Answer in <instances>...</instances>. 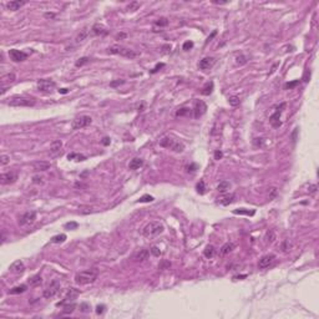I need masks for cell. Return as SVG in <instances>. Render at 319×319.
Segmentation results:
<instances>
[{
    "instance_id": "cell-1",
    "label": "cell",
    "mask_w": 319,
    "mask_h": 319,
    "mask_svg": "<svg viewBox=\"0 0 319 319\" xmlns=\"http://www.w3.org/2000/svg\"><path fill=\"white\" fill-rule=\"evenodd\" d=\"M97 275H99V271L96 268L82 271V272H79L75 275V282L80 286H86L90 283H94L97 279Z\"/></svg>"
},
{
    "instance_id": "cell-2",
    "label": "cell",
    "mask_w": 319,
    "mask_h": 319,
    "mask_svg": "<svg viewBox=\"0 0 319 319\" xmlns=\"http://www.w3.org/2000/svg\"><path fill=\"white\" fill-rule=\"evenodd\" d=\"M107 52L109 54H114V55L124 56V58H127V59H135V58L140 56V54L137 51L128 49L126 46H122V45H112L107 49Z\"/></svg>"
},
{
    "instance_id": "cell-3",
    "label": "cell",
    "mask_w": 319,
    "mask_h": 319,
    "mask_svg": "<svg viewBox=\"0 0 319 319\" xmlns=\"http://www.w3.org/2000/svg\"><path fill=\"white\" fill-rule=\"evenodd\" d=\"M6 105L12 106V107H31L36 103L34 97H25V96H12L8 99Z\"/></svg>"
},
{
    "instance_id": "cell-4",
    "label": "cell",
    "mask_w": 319,
    "mask_h": 319,
    "mask_svg": "<svg viewBox=\"0 0 319 319\" xmlns=\"http://www.w3.org/2000/svg\"><path fill=\"white\" fill-rule=\"evenodd\" d=\"M163 224L162 223H160V222H150L146 227L143 228L142 233L146 238H149V239H152L157 236H160L162 232H163Z\"/></svg>"
},
{
    "instance_id": "cell-5",
    "label": "cell",
    "mask_w": 319,
    "mask_h": 319,
    "mask_svg": "<svg viewBox=\"0 0 319 319\" xmlns=\"http://www.w3.org/2000/svg\"><path fill=\"white\" fill-rule=\"evenodd\" d=\"M160 146H162V147H166V149H170L172 150L174 152H182L184 150V145L180 141H175L174 138L171 137H163L161 141H160Z\"/></svg>"
},
{
    "instance_id": "cell-6",
    "label": "cell",
    "mask_w": 319,
    "mask_h": 319,
    "mask_svg": "<svg viewBox=\"0 0 319 319\" xmlns=\"http://www.w3.org/2000/svg\"><path fill=\"white\" fill-rule=\"evenodd\" d=\"M56 87L55 81H52L50 79H41L37 81V90L44 94H51L54 89Z\"/></svg>"
},
{
    "instance_id": "cell-7",
    "label": "cell",
    "mask_w": 319,
    "mask_h": 319,
    "mask_svg": "<svg viewBox=\"0 0 319 319\" xmlns=\"http://www.w3.org/2000/svg\"><path fill=\"white\" fill-rule=\"evenodd\" d=\"M92 122V118L90 116H86V115H82V116H79V117H75L71 122V127L72 130H80V128H84V127H87L89 125H91Z\"/></svg>"
},
{
    "instance_id": "cell-8",
    "label": "cell",
    "mask_w": 319,
    "mask_h": 319,
    "mask_svg": "<svg viewBox=\"0 0 319 319\" xmlns=\"http://www.w3.org/2000/svg\"><path fill=\"white\" fill-rule=\"evenodd\" d=\"M60 288H61V286H60V282L59 281H52L50 284H49V287L44 290V297L46 298V299H50V298H52V297H55L59 292H60Z\"/></svg>"
},
{
    "instance_id": "cell-9",
    "label": "cell",
    "mask_w": 319,
    "mask_h": 319,
    "mask_svg": "<svg viewBox=\"0 0 319 319\" xmlns=\"http://www.w3.org/2000/svg\"><path fill=\"white\" fill-rule=\"evenodd\" d=\"M284 109H286V102H282V103L275 109L274 114L269 117V121H271V124H272L273 127H279V126H281V121H279V118H281V115H282V112H283Z\"/></svg>"
},
{
    "instance_id": "cell-10",
    "label": "cell",
    "mask_w": 319,
    "mask_h": 319,
    "mask_svg": "<svg viewBox=\"0 0 319 319\" xmlns=\"http://www.w3.org/2000/svg\"><path fill=\"white\" fill-rule=\"evenodd\" d=\"M36 219V212L35 211H28L24 215L19 217V224L20 226H29L33 224Z\"/></svg>"
},
{
    "instance_id": "cell-11",
    "label": "cell",
    "mask_w": 319,
    "mask_h": 319,
    "mask_svg": "<svg viewBox=\"0 0 319 319\" xmlns=\"http://www.w3.org/2000/svg\"><path fill=\"white\" fill-rule=\"evenodd\" d=\"M206 111H207V105L202 100H196L195 107H193V117L199 118L201 116H203L206 114Z\"/></svg>"
},
{
    "instance_id": "cell-12",
    "label": "cell",
    "mask_w": 319,
    "mask_h": 319,
    "mask_svg": "<svg viewBox=\"0 0 319 319\" xmlns=\"http://www.w3.org/2000/svg\"><path fill=\"white\" fill-rule=\"evenodd\" d=\"M79 294H80V290H79V289H76V288H70V289L68 290V293H66L65 298H64L60 303H58L56 305H58V307H60V305H65L66 303L74 302V300L79 297Z\"/></svg>"
},
{
    "instance_id": "cell-13",
    "label": "cell",
    "mask_w": 319,
    "mask_h": 319,
    "mask_svg": "<svg viewBox=\"0 0 319 319\" xmlns=\"http://www.w3.org/2000/svg\"><path fill=\"white\" fill-rule=\"evenodd\" d=\"M9 58L14 62H20V61H24L26 58H28V54H25L24 51H20V50H16V49H11L9 51Z\"/></svg>"
},
{
    "instance_id": "cell-14",
    "label": "cell",
    "mask_w": 319,
    "mask_h": 319,
    "mask_svg": "<svg viewBox=\"0 0 319 319\" xmlns=\"http://www.w3.org/2000/svg\"><path fill=\"white\" fill-rule=\"evenodd\" d=\"M274 259H275V256H274V254H265V256H263V257L259 259V262H258V267H259V269H265V268H268L269 265L273 264Z\"/></svg>"
},
{
    "instance_id": "cell-15",
    "label": "cell",
    "mask_w": 319,
    "mask_h": 319,
    "mask_svg": "<svg viewBox=\"0 0 319 319\" xmlns=\"http://www.w3.org/2000/svg\"><path fill=\"white\" fill-rule=\"evenodd\" d=\"M215 64H216V59H215V58L207 56V58H203L201 61H199L198 68L201 69V70H203V71H206V70H209Z\"/></svg>"
},
{
    "instance_id": "cell-16",
    "label": "cell",
    "mask_w": 319,
    "mask_h": 319,
    "mask_svg": "<svg viewBox=\"0 0 319 319\" xmlns=\"http://www.w3.org/2000/svg\"><path fill=\"white\" fill-rule=\"evenodd\" d=\"M16 180H18V176H16V174H14V172H6V174H3L0 176V182H2V184H11Z\"/></svg>"
},
{
    "instance_id": "cell-17",
    "label": "cell",
    "mask_w": 319,
    "mask_h": 319,
    "mask_svg": "<svg viewBox=\"0 0 319 319\" xmlns=\"http://www.w3.org/2000/svg\"><path fill=\"white\" fill-rule=\"evenodd\" d=\"M10 271L15 274H23L25 272V265L21 261H15L10 265Z\"/></svg>"
},
{
    "instance_id": "cell-18",
    "label": "cell",
    "mask_w": 319,
    "mask_h": 319,
    "mask_svg": "<svg viewBox=\"0 0 319 319\" xmlns=\"http://www.w3.org/2000/svg\"><path fill=\"white\" fill-rule=\"evenodd\" d=\"M33 167H34L35 171L41 172V171H47L51 167V165H50V162H46V161H36V162L33 163Z\"/></svg>"
},
{
    "instance_id": "cell-19",
    "label": "cell",
    "mask_w": 319,
    "mask_h": 319,
    "mask_svg": "<svg viewBox=\"0 0 319 319\" xmlns=\"http://www.w3.org/2000/svg\"><path fill=\"white\" fill-rule=\"evenodd\" d=\"M26 4V2H24V0H14V2H9L6 3V8L9 10H12V11H15V10H19L21 6H24Z\"/></svg>"
},
{
    "instance_id": "cell-20",
    "label": "cell",
    "mask_w": 319,
    "mask_h": 319,
    "mask_svg": "<svg viewBox=\"0 0 319 319\" xmlns=\"http://www.w3.org/2000/svg\"><path fill=\"white\" fill-rule=\"evenodd\" d=\"M236 248V244L232 243V242H227L226 244L222 246V248L219 249V256H226V254H228L231 253V252Z\"/></svg>"
},
{
    "instance_id": "cell-21",
    "label": "cell",
    "mask_w": 319,
    "mask_h": 319,
    "mask_svg": "<svg viewBox=\"0 0 319 319\" xmlns=\"http://www.w3.org/2000/svg\"><path fill=\"white\" fill-rule=\"evenodd\" d=\"M15 79H16V76H15L14 72H9V74H6V75H3V76H2V85H3V89L5 87V85L14 82Z\"/></svg>"
},
{
    "instance_id": "cell-22",
    "label": "cell",
    "mask_w": 319,
    "mask_h": 319,
    "mask_svg": "<svg viewBox=\"0 0 319 319\" xmlns=\"http://www.w3.org/2000/svg\"><path fill=\"white\" fill-rule=\"evenodd\" d=\"M91 31H92V34H94V35H100V36H102V35H106V34L109 33V31H107V29H106V28H103V26H102V25H100V24H95L94 26H92Z\"/></svg>"
},
{
    "instance_id": "cell-23",
    "label": "cell",
    "mask_w": 319,
    "mask_h": 319,
    "mask_svg": "<svg viewBox=\"0 0 319 319\" xmlns=\"http://www.w3.org/2000/svg\"><path fill=\"white\" fill-rule=\"evenodd\" d=\"M149 256H150V251H147V249H141L138 253H136L135 261H136V262H145V261L149 259Z\"/></svg>"
},
{
    "instance_id": "cell-24",
    "label": "cell",
    "mask_w": 319,
    "mask_h": 319,
    "mask_svg": "<svg viewBox=\"0 0 319 319\" xmlns=\"http://www.w3.org/2000/svg\"><path fill=\"white\" fill-rule=\"evenodd\" d=\"M61 147H62V142H61L60 140H55V141H52V142L50 143V152H51L52 155H56V153L60 152Z\"/></svg>"
},
{
    "instance_id": "cell-25",
    "label": "cell",
    "mask_w": 319,
    "mask_h": 319,
    "mask_svg": "<svg viewBox=\"0 0 319 319\" xmlns=\"http://www.w3.org/2000/svg\"><path fill=\"white\" fill-rule=\"evenodd\" d=\"M142 165H143V160L140 158V157H135V158L131 160V162L128 165V168L130 170H138L140 167H142Z\"/></svg>"
},
{
    "instance_id": "cell-26",
    "label": "cell",
    "mask_w": 319,
    "mask_h": 319,
    "mask_svg": "<svg viewBox=\"0 0 319 319\" xmlns=\"http://www.w3.org/2000/svg\"><path fill=\"white\" fill-rule=\"evenodd\" d=\"M233 201H234V195H228V196H224V197L219 198L218 203H221L222 206H228V205H231Z\"/></svg>"
},
{
    "instance_id": "cell-27",
    "label": "cell",
    "mask_w": 319,
    "mask_h": 319,
    "mask_svg": "<svg viewBox=\"0 0 319 319\" xmlns=\"http://www.w3.org/2000/svg\"><path fill=\"white\" fill-rule=\"evenodd\" d=\"M231 188V183L228 182V181H222L218 186H217V191L218 192H222V193H224L226 191H228Z\"/></svg>"
},
{
    "instance_id": "cell-28",
    "label": "cell",
    "mask_w": 319,
    "mask_h": 319,
    "mask_svg": "<svg viewBox=\"0 0 319 319\" xmlns=\"http://www.w3.org/2000/svg\"><path fill=\"white\" fill-rule=\"evenodd\" d=\"M25 290H26V286L21 284V286H16L14 288H11L9 290V294H19V293H24Z\"/></svg>"
},
{
    "instance_id": "cell-29",
    "label": "cell",
    "mask_w": 319,
    "mask_h": 319,
    "mask_svg": "<svg viewBox=\"0 0 319 319\" xmlns=\"http://www.w3.org/2000/svg\"><path fill=\"white\" fill-rule=\"evenodd\" d=\"M213 86H215V84L213 82H208V84H206V86L202 89V91H201V94L202 95H206V96H208V95H211L212 94V91H213Z\"/></svg>"
},
{
    "instance_id": "cell-30",
    "label": "cell",
    "mask_w": 319,
    "mask_h": 319,
    "mask_svg": "<svg viewBox=\"0 0 319 319\" xmlns=\"http://www.w3.org/2000/svg\"><path fill=\"white\" fill-rule=\"evenodd\" d=\"M215 253H216V249H215L213 246H207L206 249L203 251V254H205L206 258H212L215 256Z\"/></svg>"
},
{
    "instance_id": "cell-31",
    "label": "cell",
    "mask_w": 319,
    "mask_h": 319,
    "mask_svg": "<svg viewBox=\"0 0 319 319\" xmlns=\"http://www.w3.org/2000/svg\"><path fill=\"white\" fill-rule=\"evenodd\" d=\"M233 213L234 215H246V216H253L254 215V211L252 209V211H249V209H244V208H239V209H234L233 211Z\"/></svg>"
},
{
    "instance_id": "cell-32",
    "label": "cell",
    "mask_w": 319,
    "mask_h": 319,
    "mask_svg": "<svg viewBox=\"0 0 319 319\" xmlns=\"http://www.w3.org/2000/svg\"><path fill=\"white\" fill-rule=\"evenodd\" d=\"M41 281H43L41 275H40V274H36V275H34L33 278L29 279V284H30L31 287H35V286H37V284L41 283Z\"/></svg>"
},
{
    "instance_id": "cell-33",
    "label": "cell",
    "mask_w": 319,
    "mask_h": 319,
    "mask_svg": "<svg viewBox=\"0 0 319 319\" xmlns=\"http://www.w3.org/2000/svg\"><path fill=\"white\" fill-rule=\"evenodd\" d=\"M87 35H89V30H87V28H85L84 30L80 31V34L76 36V43H81V41H84V40L87 37Z\"/></svg>"
},
{
    "instance_id": "cell-34",
    "label": "cell",
    "mask_w": 319,
    "mask_h": 319,
    "mask_svg": "<svg viewBox=\"0 0 319 319\" xmlns=\"http://www.w3.org/2000/svg\"><path fill=\"white\" fill-rule=\"evenodd\" d=\"M68 158H69V160H75V161H84V160H86V157H85L84 155H80V153H76V152L69 153V155H68Z\"/></svg>"
},
{
    "instance_id": "cell-35",
    "label": "cell",
    "mask_w": 319,
    "mask_h": 319,
    "mask_svg": "<svg viewBox=\"0 0 319 319\" xmlns=\"http://www.w3.org/2000/svg\"><path fill=\"white\" fill-rule=\"evenodd\" d=\"M196 190H197V192H198L199 195H203V193H205V191H206V183H205L203 180H199V182H198L197 186H196Z\"/></svg>"
},
{
    "instance_id": "cell-36",
    "label": "cell",
    "mask_w": 319,
    "mask_h": 319,
    "mask_svg": "<svg viewBox=\"0 0 319 319\" xmlns=\"http://www.w3.org/2000/svg\"><path fill=\"white\" fill-rule=\"evenodd\" d=\"M66 239V234H58V236H54L51 238V242L52 243H62L65 242Z\"/></svg>"
},
{
    "instance_id": "cell-37",
    "label": "cell",
    "mask_w": 319,
    "mask_h": 319,
    "mask_svg": "<svg viewBox=\"0 0 319 319\" xmlns=\"http://www.w3.org/2000/svg\"><path fill=\"white\" fill-rule=\"evenodd\" d=\"M275 239V233L273 231H268L267 234H265V243H273Z\"/></svg>"
},
{
    "instance_id": "cell-38",
    "label": "cell",
    "mask_w": 319,
    "mask_h": 319,
    "mask_svg": "<svg viewBox=\"0 0 319 319\" xmlns=\"http://www.w3.org/2000/svg\"><path fill=\"white\" fill-rule=\"evenodd\" d=\"M74 309H75V304H74V303L66 304L65 307H64V309H62V314H71V313L74 312Z\"/></svg>"
},
{
    "instance_id": "cell-39",
    "label": "cell",
    "mask_w": 319,
    "mask_h": 319,
    "mask_svg": "<svg viewBox=\"0 0 319 319\" xmlns=\"http://www.w3.org/2000/svg\"><path fill=\"white\" fill-rule=\"evenodd\" d=\"M168 24V20L166 18H160L155 21V26H160V28H162V26H166Z\"/></svg>"
},
{
    "instance_id": "cell-40",
    "label": "cell",
    "mask_w": 319,
    "mask_h": 319,
    "mask_svg": "<svg viewBox=\"0 0 319 319\" xmlns=\"http://www.w3.org/2000/svg\"><path fill=\"white\" fill-rule=\"evenodd\" d=\"M152 201H153V197L150 196V195H145V196H142V197L138 199L140 203H143V202H152Z\"/></svg>"
},
{
    "instance_id": "cell-41",
    "label": "cell",
    "mask_w": 319,
    "mask_h": 319,
    "mask_svg": "<svg viewBox=\"0 0 319 319\" xmlns=\"http://www.w3.org/2000/svg\"><path fill=\"white\" fill-rule=\"evenodd\" d=\"M89 61H90V59H89V58H81V59H79V60L76 61V64H75V65L77 66V68H81L82 65L87 64Z\"/></svg>"
},
{
    "instance_id": "cell-42",
    "label": "cell",
    "mask_w": 319,
    "mask_h": 319,
    "mask_svg": "<svg viewBox=\"0 0 319 319\" xmlns=\"http://www.w3.org/2000/svg\"><path fill=\"white\" fill-rule=\"evenodd\" d=\"M228 102H230L231 106H238L239 105V97L238 96H231Z\"/></svg>"
},
{
    "instance_id": "cell-43",
    "label": "cell",
    "mask_w": 319,
    "mask_h": 319,
    "mask_svg": "<svg viewBox=\"0 0 319 319\" xmlns=\"http://www.w3.org/2000/svg\"><path fill=\"white\" fill-rule=\"evenodd\" d=\"M299 85V80H294V81H290V82H287L286 84V89H294L296 86Z\"/></svg>"
},
{
    "instance_id": "cell-44",
    "label": "cell",
    "mask_w": 319,
    "mask_h": 319,
    "mask_svg": "<svg viewBox=\"0 0 319 319\" xmlns=\"http://www.w3.org/2000/svg\"><path fill=\"white\" fill-rule=\"evenodd\" d=\"M191 112V110L190 109H186V107H183V109H180L177 112H176V116H184V115H188Z\"/></svg>"
},
{
    "instance_id": "cell-45",
    "label": "cell",
    "mask_w": 319,
    "mask_h": 319,
    "mask_svg": "<svg viewBox=\"0 0 319 319\" xmlns=\"http://www.w3.org/2000/svg\"><path fill=\"white\" fill-rule=\"evenodd\" d=\"M9 161H10V157H9L8 155H2V156H0V162H2V165H3V166L8 165V163H9Z\"/></svg>"
},
{
    "instance_id": "cell-46",
    "label": "cell",
    "mask_w": 319,
    "mask_h": 319,
    "mask_svg": "<svg viewBox=\"0 0 319 319\" xmlns=\"http://www.w3.org/2000/svg\"><path fill=\"white\" fill-rule=\"evenodd\" d=\"M64 227L68 228V230H76V228L79 227V224H77L76 222H69V223H66Z\"/></svg>"
},
{
    "instance_id": "cell-47",
    "label": "cell",
    "mask_w": 319,
    "mask_h": 319,
    "mask_svg": "<svg viewBox=\"0 0 319 319\" xmlns=\"http://www.w3.org/2000/svg\"><path fill=\"white\" fill-rule=\"evenodd\" d=\"M237 61V65H244L246 62H247V58L244 56V55H241V56H237V59H236Z\"/></svg>"
},
{
    "instance_id": "cell-48",
    "label": "cell",
    "mask_w": 319,
    "mask_h": 319,
    "mask_svg": "<svg viewBox=\"0 0 319 319\" xmlns=\"http://www.w3.org/2000/svg\"><path fill=\"white\" fill-rule=\"evenodd\" d=\"M150 252H151V253H152L155 257H160V256H161V251H160L158 247H152V248L150 249Z\"/></svg>"
},
{
    "instance_id": "cell-49",
    "label": "cell",
    "mask_w": 319,
    "mask_h": 319,
    "mask_svg": "<svg viewBox=\"0 0 319 319\" xmlns=\"http://www.w3.org/2000/svg\"><path fill=\"white\" fill-rule=\"evenodd\" d=\"M80 309H81V312H84V313H87V312H90V305L87 303H81L80 304Z\"/></svg>"
},
{
    "instance_id": "cell-50",
    "label": "cell",
    "mask_w": 319,
    "mask_h": 319,
    "mask_svg": "<svg viewBox=\"0 0 319 319\" xmlns=\"http://www.w3.org/2000/svg\"><path fill=\"white\" fill-rule=\"evenodd\" d=\"M141 6V4L140 3H137V2H134V3H131L128 6H127V9L128 10H137V8H140Z\"/></svg>"
},
{
    "instance_id": "cell-51",
    "label": "cell",
    "mask_w": 319,
    "mask_h": 319,
    "mask_svg": "<svg viewBox=\"0 0 319 319\" xmlns=\"http://www.w3.org/2000/svg\"><path fill=\"white\" fill-rule=\"evenodd\" d=\"M193 47V43L192 41H186L184 44H183V50H190V49H192Z\"/></svg>"
},
{
    "instance_id": "cell-52",
    "label": "cell",
    "mask_w": 319,
    "mask_h": 319,
    "mask_svg": "<svg viewBox=\"0 0 319 319\" xmlns=\"http://www.w3.org/2000/svg\"><path fill=\"white\" fill-rule=\"evenodd\" d=\"M163 66H165V64H162V62H161V64H157V65L155 66V69H152V70H151V74H155V72H157L160 69H162Z\"/></svg>"
},
{
    "instance_id": "cell-53",
    "label": "cell",
    "mask_w": 319,
    "mask_h": 319,
    "mask_svg": "<svg viewBox=\"0 0 319 319\" xmlns=\"http://www.w3.org/2000/svg\"><path fill=\"white\" fill-rule=\"evenodd\" d=\"M33 182L34 183H43L44 182V178L41 176H34L33 177Z\"/></svg>"
},
{
    "instance_id": "cell-54",
    "label": "cell",
    "mask_w": 319,
    "mask_h": 319,
    "mask_svg": "<svg viewBox=\"0 0 319 319\" xmlns=\"http://www.w3.org/2000/svg\"><path fill=\"white\" fill-rule=\"evenodd\" d=\"M282 248H283V251H284V252H287V251L290 248V244L288 243V241H284V242H283V244H282Z\"/></svg>"
},
{
    "instance_id": "cell-55",
    "label": "cell",
    "mask_w": 319,
    "mask_h": 319,
    "mask_svg": "<svg viewBox=\"0 0 319 319\" xmlns=\"http://www.w3.org/2000/svg\"><path fill=\"white\" fill-rule=\"evenodd\" d=\"M103 309H105V305H97V307H96V313L97 314H102Z\"/></svg>"
},
{
    "instance_id": "cell-56",
    "label": "cell",
    "mask_w": 319,
    "mask_h": 319,
    "mask_svg": "<svg viewBox=\"0 0 319 319\" xmlns=\"http://www.w3.org/2000/svg\"><path fill=\"white\" fill-rule=\"evenodd\" d=\"M223 157V153L221 151H216L215 152V160H221Z\"/></svg>"
},
{
    "instance_id": "cell-57",
    "label": "cell",
    "mask_w": 319,
    "mask_h": 319,
    "mask_svg": "<svg viewBox=\"0 0 319 319\" xmlns=\"http://www.w3.org/2000/svg\"><path fill=\"white\" fill-rule=\"evenodd\" d=\"M124 82H125L124 80H117V81H114V82H111V86H114V87H115V86H117V85H121V84H124Z\"/></svg>"
},
{
    "instance_id": "cell-58",
    "label": "cell",
    "mask_w": 319,
    "mask_h": 319,
    "mask_svg": "<svg viewBox=\"0 0 319 319\" xmlns=\"http://www.w3.org/2000/svg\"><path fill=\"white\" fill-rule=\"evenodd\" d=\"M317 191V184H312L310 187H309V190H308V192L309 193H314Z\"/></svg>"
},
{
    "instance_id": "cell-59",
    "label": "cell",
    "mask_w": 319,
    "mask_h": 319,
    "mask_svg": "<svg viewBox=\"0 0 319 319\" xmlns=\"http://www.w3.org/2000/svg\"><path fill=\"white\" fill-rule=\"evenodd\" d=\"M102 143H103L105 146L110 145V138H109V137H103V138H102Z\"/></svg>"
},
{
    "instance_id": "cell-60",
    "label": "cell",
    "mask_w": 319,
    "mask_h": 319,
    "mask_svg": "<svg viewBox=\"0 0 319 319\" xmlns=\"http://www.w3.org/2000/svg\"><path fill=\"white\" fill-rule=\"evenodd\" d=\"M68 91H69L68 89H60L59 90V92H61V94H68Z\"/></svg>"
},
{
    "instance_id": "cell-61",
    "label": "cell",
    "mask_w": 319,
    "mask_h": 319,
    "mask_svg": "<svg viewBox=\"0 0 319 319\" xmlns=\"http://www.w3.org/2000/svg\"><path fill=\"white\" fill-rule=\"evenodd\" d=\"M277 66H278V64H274V65H273V68H272V70H271V74H273V72L275 71V68H277Z\"/></svg>"
},
{
    "instance_id": "cell-62",
    "label": "cell",
    "mask_w": 319,
    "mask_h": 319,
    "mask_svg": "<svg viewBox=\"0 0 319 319\" xmlns=\"http://www.w3.org/2000/svg\"><path fill=\"white\" fill-rule=\"evenodd\" d=\"M45 16H46V18H54L55 15H54V14H49V12H46V14H45Z\"/></svg>"
},
{
    "instance_id": "cell-63",
    "label": "cell",
    "mask_w": 319,
    "mask_h": 319,
    "mask_svg": "<svg viewBox=\"0 0 319 319\" xmlns=\"http://www.w3.org/2000/svg\"><path fill=\"white\" fill-rule=\"evenodd\" d=\"M125 36H126L125 34H120V35H117V36H116V39H122V37H125Z\"/></svg>"
}]
</instances>
